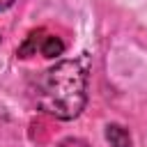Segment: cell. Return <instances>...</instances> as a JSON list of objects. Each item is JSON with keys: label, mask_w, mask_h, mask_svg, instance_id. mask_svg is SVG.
Wrapping results in <instances>:
<instances>
[{"label": "cell", "mask_w": 147, "mask_h": 147, "mask_svg": "<svg viewBox=\"0 0 147 147\" xmlns=\"http://www.w3.org/2000/svg\"><path fill=\"white\" fill-rule=\"evenodd\" d=\"M37 103L57 119H74L87 103V71L78 60H62L37 80Z\"/></svg>", "instance_id": "1"}, {"label": "cell", "mask_w": 147, "mask_h": 147, "mask_svg": "<svg viewBox=\"0 0 147 147\" xmlns=\"http://www.w3.org/2000/svg\"><path fill=\"white\" fill-rule=\"evenodd\" d=\"M106 140L110 147H131V133L122 124H108L106 126Z\"/></svg>", "instance_id": "2"}, {"label": "cell", "mask_w": 147, "mask_h": 147, "mask_svg": "<svg viewBox=\"0 0 147 147\" xmlns=\"http://www.w3.org/2000/svg\"><path fill=\"white\" fill-rule=\"evenodd\" d=\"M41 41H44V30H34L28 34V39L21 44L18 48V57H30L37 53V48H41Z\"/></svg>", "instance_id": "3"}, {"label": "cell", "mask_w": 147, "mask_h": 147, "mask_svg": "<svg viewBox=\"0 0 147 147\" xmlns=\"http://www.w3.org/2000/svg\"><path fill=\"white\" fill-rule=\"evenodd\" d=\"M41 55L44 57H57V55H62V51H64V44H62V39L60 37H53V34H48V37H44V41H41Z\"/></svg>", "instance_id": "4"}, {"label": "cell", "mask_w": 147, "mask_h": 147, "mask_svg": "<svg viewBox=\"0 0 147 147\" xmlns=\"http://www.w3.org/2000/svg\"><path fill=\"white\" fill-rule=\"evenodd\" d=\"M60 147H87V142L80 140V138H67V140L60 142Z\"/></svg>", "instance_id": "5"}, {"label": "cell", "mask_w": 147, "mask_h": 147, "mask_svg": "<svg viewBox=\"0 0 147 147\" xmlns=\"http://www.w3.org/2000/svg\"><path fill=\"white\" fill-rule=\"evenodd\" d=\"M11 5H14V0H0V11L7 9V7H11Z\"/></svg>", "instance_id": "6"}]
</instances>
